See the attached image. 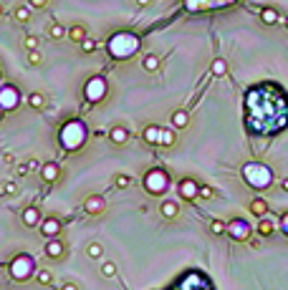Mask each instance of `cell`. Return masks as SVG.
I'll use <instances>...</instances> for the list:
<instances>
[{
    "label": "cell",
    "mask_w": 288,
    "mask_h": 290,
    "mask_svg": "<svg viewBox=\"0 0 288 290\" xmlns=\"http://www.w3.org/2000/svg\"><path fill=\"white\" fill-rule=\"evenodd\" d=\"M245 121L253 134L276 137L288 129V94L276 84L271 96V84H258L245 94Z\"/></svg>",
    "instance_id": "1"
},
{
    "label": "cell",
    "mask_w": 288,
    "mask_h": 290,
    "mask_svg": "<svg viewBox=\"0 0 288 290\" xmlns=\"http://www.w3.org/2000/svg\"><path fill=\"white\" fill-rule=\"evenodd\" d=\"M243 179H245V184H248L251 189L263 192V189H268V187L273 184L276 174H273V169L268 167V164H261V161H248V164L243 167Z\"/></svg>",
    "instance_id": "2"
},
{
    "label": "cell",
    "mask_w": 288,
    "mask_h": 290,
    "mask_svg": "<svg viewBox=\"0 0 288 290\" xmlns=\"http://www.w3.org/2000/svg\"><path fill=\"white\" fill-rule=\"evenodd\" d=\"M144 187H147L149 194L159 197V194L167 192V187H170V174L164 172V169H152V172H147V177H144Z\"/></svg>",
    "instance_id": "3"
},
{
    "label": "cell",
    "mask_w": 288,
    "mask_h": 290,
    "mask_svg": "<svg viewBox=\"0 0 288 290\" xmlns=\"http://www.w3.org/2000/svg\"><path fill=\"white\" fill-rule=\"evenodd\" d=\"M225 235H230V240L233 242H248L251 240V235H253V227H251V222L248 220H243V217H233L230 222H228V232Z\"/></svg>",
    "instance_id": "4"
},
{
    "label": "cell",
    "mask_w": 288,
    "mask_h": 290,
    "mask_svg": "<svg viewBox=\"0 0 288 290\" xmlns=\"http://www.w3.org/2000/svg\"><path fill=\"white\" fill-rule=\"evenodd\" d=\"M177 192H180V197H182L185 202H195V199L200 197V184H197L195 179L185 177V179H180V184H177Z\"/></svg>",
    "instance_id": "5"
},
{
    "label": "cell",
    "mask_w": 288,
    "mask_h": 290,
    "mask_svg": "<svg viewBox=\"0 0 288 290\" xmlns=\"http://www.w3.org/2000/svg\"><path fill=\"white\" fill-rule=\"evenodd\" d=\"M104 210H106L104 197H99V194H89V197L84 199V212H86V215L99 217V215H104Z\"/></svg>",
    "instance_id": "6"
},
{
    "label": "cell",
    "mask_w": 288,
    "mask_h": 290,
    "mask_svg": "<svg viewBox=\"0 0 288 290\" xmlns=\"http://www.w3.org/2000/svg\"><path fill=\"white\" fill-rule=\"evenodd\" d=\"M63 255H66V245H63L58 237H48V242H46V258L61 260Z\"/></svg>",
    "instance_id": "7"
},
{
    "label": "cell",
    "mask_w": 288,
    "mask_h": 290,
    "mask_svg": "<svg viewBox=\"0 0 288 290\" xmlns=\"http://www.w3.org/2000/svg\"><path fill=\"white\" fill-rule=\"evenodd\" d=\"M248 210H251V215H256V217L261 220V217H266V215H268L271 204H268L263 197H253V199H251V204H248Z\"/></svg>",
    "instance_id": "8"
},
{
    "label": "cell",
    "mask_w": 288,
    "mask_h": 290,
    "mask_svg": "<svg viewBox=\"0 0 288 290\" xmlns=\"http://www.w3.org/2000/svg\"><path fill=\"white\" fill-rule=\"evenodd\" d=\"M40 177H43L48 184H53L61 177V167H58L56 161H48V164H43V169H40Z\"/></svg>",
    "instance_id": "9"
},
{
    "label": "cell",
    "mask_w": 288,
    "mask_h": 290,
    "mask_svg": "<svg viewBox=\"0 0 288 290\" xmlns=\"http://www.w3.org/2000/svg\"><path fill=\"white\" fill-rule=\"evenodd\" d=\"M40 232H43L46 237H58L61 235V222L56 217H48V220H43V225H40Z\"/></svg>",
    "instance_id": "10"
},
{
    "label": "cell",
    "mask_w": 288,
    "mask_h": 290,
    "mask_svg": "<svg viewBox=\"0 0 288 290\" xmlns=\"http://www.w3.org/2000/svg\"><path fill=\"white\" fill-rule=\"evenodd\" d=\"M159 212H162V217L175 220V217L180 215V204H177V202H172V199H164V202L159 204Z\"/></svg>",
    "instance_id": "11"
},
{
    "label": "cell",
    "mask_w": 288,
    "mask_h": 290,
    "mask_svg": "<svg viewBox=\"0 0 288 290\" xmlns=\"http://www.w3.org/2000/svg\"><path fill=\"white\" fill-rule=\"evenodd\" d=\"M40 222V210L38 207H25L23 210V225L25 227H35Z\"/></svg>",
    "instance_id": "12"
},
{
    "label": "cell",
    "mask_w": 288,
    "mask_h": 290,
    "mask_svg": "<svg viewBox=\"0 0 288 290\" xmlns=\"http://www.w3.org/2000/svg\"><path fill=\"white\" fill-rule=\"evenodd\" d=\"M256 230H258V235H261V237H273V235H276V222L266 215V217H261V222H258V227H256Z\"/></svg>",
    "instance_id": "13"
},
{
    "label": "cell",
    "mask_w": 288,
    "mask_h": 290,
    "mask_svg": "<svg viewBox=\"0 0 288 290\" xmlns=\"http://www.w3.org/2000/svg\"><path fill=\"white\" fill-rule=\"evenodd\" d=\"M129 137H132V132H129V129H124V127H114V129L109 132V139H111L114 144H127V142H129Z\"/></svg>",
    "instance_id": "14"
},
{
    "label": "cell",
    "mask_w": 288,
    "mask_h": 290,
    "mask_svg": "<svg viewBox=\"0 0 288 290\" xmlns=\"http://www.w3.org/2000/svg\"><path fill=\"white\" fill-rule=\"evenodd\" d=\"M68 38L73 40V43H81V40H84V38H89V30H86V25H71L68 28Z\"/></svg>",
    "instance_id": "15"
},
{
    "label": "cell",
    "mask_w": 288,
    "mask_h": 290,
    "mask_svg": "<svg viewBox=\"0 0 288 290\" xmlns=\"http://www.w3.org/2000/svg\"><path fill=\"white\" fill-rule=\"evenodd\" d=\"M187 124H190V114H187L185 109H177V111L172 114V127H175V129H185Z\"/></svg>",
    "instance_id": "16"
},
{
    "label": "cell",
    "mask_w": 288,
    "mask_h": 290,
    "mask_svg": "<svg viewBox=\"0 0 288 290\" xmlns=\"http://www.w3.org/2000/svg\"><path fill=\"white\" fill-rule=\"evenodd\" d=\"M175 142H177L175 127H172V129H162V134H159V144H162V146H175Z\"/></svg>",
    "instance_id": "17"
},
{
    "label": "cell",
    "mask_w": 288,
    "mask_h": 290,
    "mask_svg": "<svg viewBox=\"0 0 288 290\" xmlns=\"http://www.w3.org/2000/svg\"><path fill=\"white\" fill-rule=\"evenodd\" d=\"M210 71H213V76L223 78V76L228 73V61H225V58H215V61L210 63Z\"/></svg>",
    "instance_id": "18"
},
{
    "label": "cell",
    "mask_w": 288,
    "mask_h": 290,
    "mask_svg": "<svg viewBox=\"0 0 288 290\" xmlns=\"http://www.w3.org/2000/svg\"><path fill=\"white\" fill-rule=\"evenodd\" d=\"M261 20H263L266 25H276V23H278V10H276V8H263V10H261Z\"/></svg>",
    "instance_id": "19"
},
{
    "label": "cell",
    "mask_w": 288,
    "mask_h": 290,
    "mask_svg": "<svg viewBox=\"0 0 288 290\" xmlns=\"http://www.w3.org/2000/svg\"><path fill=\"white\" fill-rule=\"evenodd\" d=\"M159 134H162V129H159V127H147L142 137H144V142H147V144H159Z\"/></svg>",
    "instance_id": "20"
},
{
    "label": "cell",
    "mask_w": 288,
    "mask_h": 290,
    "mask_svg": "<svg viewBox=\"0 0 288 290\" xmlns=\"http://www.w3.org/2000/svg\"><path fill=\"white\" fill-rule=\"evenodd\" d=\"M86 255H89L91 260L104 258V247H101V242H89V245H86Z\"/></svg>",
    "instance_id": "21"
},
{
    "label": "cell",
    "mask_w": 288,
    "mask_h": 290,
    "mask_svg": "<svg viewBox=\"0 0 288 290\" xmlns=\"http://www.w3.org/2000/svg\"><path fill=\"white\" fill-rule=\"evenodd\" d=\"M144 71H149V73H154V71H159V58L154 56V53H149V56H144Z\"/></svg>",
    "instance_id": "22"
},
{
    "label": "cell",
    "mask_w": 288,
    "mask_h": 290,
    "mask_svg": "<svg viewBox=\"0 0 288 290\" xmlns=\"http://www.w3.org/2000/svg\"><path fill=\"white\" fill-rule=\"evenodd\" d=\"M28 104H30L33 109H46V96L35 91V94H30V96H28Z\"/></svg>",
    "instance_id": "23"
},
{
    "label": "cell",
    "mask_w": 288,
    "mask_h": 290,
    "mask_svg": "<svg viewBox=\"0 0 288 290\" xmlns=\"http://www.w3.org/2000/svg\"><path fill=\"white\" fill-rule=\"evenodd\" d=\"M48 35H51L53 40H61V38H66V35H68V28H63L61 23H56V25H51Z\"/></svg>",
    "instance_id": "24"
},
{
    "label": "cell",
    "mask_w": 288,
    "mask_h": 290,
    "mask_svg": "<svg viewBox=\"0 0 288 290\" xmlns=\"http://www.w3.org/2000/svg\"><path fill=\"white\" fill-rule=\"evenodd\" d=\"M13 18H15L18 23H28V20H30V5H28V8H15V10H13Z\"/></svg>",
    "instance_id": "25"
},
{
    "label": "cell",
    "mask_w": 288,
    "mask_h": 290,
    "mask_svg": "<svg viewBox=\"0 0 288 290\" xmlns=\"http://www.w3.org/2000/svg\"><path fill=\"white\" fill-rule=\"evenodd\" d=\"M210 232L218 235V237L225 235V232H228V222H223V220H213V222H210Z\"/></svg>",
    "instance_id": "26"
},
{
    "label": "cell",
    "mask_w": 288,
    "mask_h": 290,
    "mask_svg": "<svg viewBox=\"0 0 288 290\" xmlns=\"http://www.w3.org/2000/svg\"><path fill=\"white\" fill-rule=\"evenodd\" d=\"M200 199H215V189L210 184H200Z\"/></svg>",
    "instance_id": "27"
},
{
    "label": "cell",
    "mask_w": 288,
    "mask_h": 290,
    "mask_svg": "<svg viewBox=\"0 0 288 290\" xmlns=\"http://www.w3.org/2000/svg\"><path fill=\"white\" fill-rule=\"evenodd\" d=\"M78 46H81V51H84V53H94V51H96V40H91V38H84Z\"/></svg>",
    "instance_id": "28"
},
{
    "label": "cell",
    "mask_w": 288,
    "mask_h": 290,
    "mask_svg": "<svg viewBox=\"0 0 288 290\" xmlns=\"http://www.w3.org/2000/svg\"><path fill=\"white\" fill-rule=\"evenodd\" d=\"M35 280H38L40 285H48V283L53 280V275H51L48 270H38V273H35Z\"/></svg>",
    "instance_id": "29"
},
{
    "label": "cell",
    "mask_w": 288,
    "mask_h": 290,
    "mask_svg": "<svg viewBox=\"0 0 288 290\" xmlns=\"http://www.w3.org/2000/svg\"><path fill=\"white\" fill-rule=\"evenodd\" d=\"M40 61H43V56H40V51H38V48L28 51V63H30V66H38Z\"/></svg>",
    "instance_id": "30"
},
{
    "label": "cell",
    "mask_w": 288,
    "mask_h": 290,
    "mask_svg": "<svg viewBox=\"0 0 288 290\" xmlns=\"http://www.w3.org/2000/svg\"><path fill=\"white\" fill-rule=\"evenodd\" d=\"M101 275H104V278H114V275H116V265H114V263H104V265H101Z\"/></svg>",
    "instance_id": "31"
},
{
    "label": "cell",
    "mask_w": 288,
    "mask_h": 290,
    "mask_svg": "<svg viewBox=\"0 0 288 290\" xmlns=\"http://www.w3.org/2000/svg\"><path fill=\"white\" fill-rule=\"evenodd\" d=\"M23 46H25L28 51H33V48H38V38H35V35H28V38L23 40Z\"/></svg>",
    "instance_id": "32"
},
{
    "label": "cell",
    "mask_w": 288,
    "mask_h": 290,
    "mask_svg": "<svg viewBox=\"0 0 288 290\" xmlns=\"http://www.w3.org/2000/svg\"><path fill=\"white\" fill-rule=\"evenodd\" d=\"M114 182H116V187H129V184H132V179H129L127 174H116Z\"/></svg>",
    "instance_id": "33"
},
{
    "label": "cell",
    "mask_w": 288,
    "mask_h": 290,
    "mask_svg": "<svg viewBox=\"0 0 288 290\" xmlns=\"http://www.w3.org/2000/svg\"><path fill=\"white\" fill-rule=\"evenodd\" d=\"M28 5L40 10V8H48V0H28Z\"/></svg>",
    "instance_id": "34"
},
{
    "label": "cell",
    "mask_w": 288,
    "mask_h": 290,
    "mask_svg": "<svg viewBox=\"0 0 288 290\" xmlns=\"http://www.w3.org/2000/svg\"><path fill=\"white\" fill-rule=\"evenodd\" d=\"M281 230H283V235L288 237V212H283V215H281Z\"/></svg>",
    "instance_id": "35"
},
{
    "label": "cell",
    "mask_w": 288,
    "mask_h": 290,
    "mask_svg": "<svg viewBox=\"0 0 288 290\" xmlns=\"http://www.w3.org/2000/svg\"><path fill=\"white\" fill-rule=\"evenodd\" d=\"M3 192H5V194H13V192H15V182H5V184H3Z\"/></svg>",
    "instance_id": "36"
},
{
    "label": "cell",
    "mask_w": 288,
    "mask_h": 290,
    "mask_svg": "<svg viewBox=\"0 0 288 290\" xmlns=\"http://www.w3.org/2000/svg\"><path fill=\"white\" fill-rule=\"evenodd\" d=\"M149 3H152V0H137V5H139V8H144V5H149Z\"/></svg>",
    "instance_id": "37"
},
{
    "label": "cell",
    "mask_w": 288,
    "mask_h": 290,
    "mask_svg": "<svg viewBox=\"0 0 288 290\" xmlns=\"http://www.w3.org/2000/svg\"><path fill=\"white\" fill-rule=\"evenodd\" d=\"M281 189H283V192H288V179H281Z\"/></svg>",
    "instance_id": "38"
},
{
    "label": "cell",
    "mask_w": 288,
    "mask_h": 290,
    "mask_svg": "<svg viewBox=\"0 0 288 290\" xmlns=\"http://www.w3.org/2000/svg\"><path fill=\"white\" fill-rule=\"evenodd\" d=\"M0 18H3V5H0Z\"/></svg>",
    "instance_id": "39"
},
{
    "label": "cell",
    "mask_w": 288,
    "mask_h": 290,
    "mask_svg": "<svg viewBox=\"0 0 288 290\" xmlns=\"http://www.w3.org/2000/svg\"><path fill=\"white\" fill-rule=\"evenodd\" d=\"M0 119H3V109H0Z\"/></svg>",
    "instance_id": "40"
},
{
    "label": "cell",
    "mask_w": 288,
    "mask_h": 290,
    "mask_svg": "<svg viewBox=\"0 0 288 290\" xmlns=\"http://www.w3.org/2000/svg\"><path fill=\"white\" fill-rule=\"evenodd\" d=\"M286 28H288V18H286Z\"/></svg>",
    "instance_id": "41"
}]
</instances>
